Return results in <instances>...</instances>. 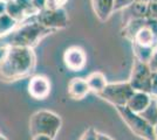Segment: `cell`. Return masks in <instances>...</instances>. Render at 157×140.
Returning a JSON list of instances; mask_svg holds the SVG:
<instances>
[{"label":"cell","instance_id":"5","mask_svg":"<svg viewBox=\"0 0 157 140\" xmlns=\"http://www.w3.org/2000/svg\"><path fill=\"white\" fill-rule=\"evenodd\" d=\"M134 91L135 90L131 88L128 81L116 82V83H107L105 89L101 92H98L96 96L114 107L125 106Z\"/></svg>","mask_w":157,"mask_h":140},{"label":"cell","instance_id":"2","mask_svg":"<svg viewBox=\"0 0 157 140\" xmlns=\"http://www.w3.org/2000/svg\"><path fill=\"white\" fill-rule=\"evenodd\" d=\"M52 33H54L53 31L40 25L32 16L31 20L22 21L10 33L0 36V49L5 50L10 47L34 48L42 39Z\"/></svg>","mask_w":157,"mask_h":140},{"label":"cell","instance_id":"23","mask_svg":"<svg viewBox=\"0 0 157 140\" xmlns=\"http://www.w3.org/2000/svg\"><path fill=\"white\" fill-rule=\"evenodd\" d=\"M96 132L98 131H95L94 127H89V128H87L85 132L82 133V135L80 137L78 140H98V138H96Z\"/></svg>","mask_w":157,"mask_h":140},{"label":"cell","instance_id":"16","mask_svg":"<svg viewBox=\"0 0 157 140\" xmlns=\"http://www.w3.org/2000/svg\"><path fill=\"white\" fill-rule=\"evenodd\" d=\"M5 13L10 15L13 20L18 23H21L26 20V14L22 11V8L14 1V0H5Z\"/></svg>","mask_w":157,"mask_h":140},{"label":"cell","instance_id":"15","mask_svg":"<svg viewBox=\"0 0 157 140\" xmlns=\"http://www.w3.org/2000/svg\"><path fill=\"white\" fill-rule=\"evenodd\" d=\"M123 11L127 12L125 15V20H123V23L131 19H145V14H147V4L141 2V1H135L132 2L130 6L124 8Z\"/></svg>","mask_w":157,"mask_h":140},{"label":"cell","instance_id":"8","mask_svg":"<svg viewBox=\"0 0 157 140\" xmlns=\"http://www.w3.org/2000/svg\"><path fill=\"white\" fill-rule=\"evenodd\" d=\"M63 62L66 67L72 71H81L86 67L87 55L86 52L78 46H72L67 48L63 54Z\"/></svg>","mask_w":157,"mask_h":140},{"label":"cell","instance_id":"13","mask_svg":"<svg viewBox=\"0 0 157 140\" xmlns=\"http://www.w3.org/2000/svg\"><path fill=\"white\" fill-rule=\"evenodd\" d=\"M131 42H136L138 45H143V46H149L152 48H156V41L154 33L150 29V27L147 25V22L144 23L143 27H141L138 29V32L135 34L134 40Z\"/></svg>","mask_w":157,"mask_h":140},{"label":"cell","instance_id":"4","mask_svg":"<svg viewBox=\"0 0 157 140\" xmlns=\"http://www.w3.org/2000/svg\"><path fill=\"white\" fill-rule=\"evenodd\" d=\"M115 109L121 119L124 121L128 128L135 135H137L138 138L143 140H156L152 124L143 114L135 113L127 106H116Z\"/></svg>","mask_w":157,"mask_h":140},{"label":"cell","instance_id":"12","mask_svg":"<svg viewBox=\"0 0 157 140\" xmlns=\"http://www.w3.org/2000/svg\"><path fill=\"white\" fill-rule=\"evenodd\" d=\"M92 7L98 20L105 22L114 13V0H92Z\"/></svg>","mask_w":157,"mask_h":140},{"label":"cell","instance_id":"26","mask_svg":"<svg viewBox=\"0 0 157 140\" xmlns=\"http://www.w3.org/2000/svg\"><path fill=\"white\" fill-rule=\"evenodd\" d=\"M46 1L47 0H32L33 8L35 9L36 13L42 11L44 8H46Z\"/></svg>","mask_w":157,"mask_h":140},{"label":"cell","instance_id":"28","mask_svg":"<svg viewBox=\"0 0 157 140\" xmlns=\"http://www.w3.org/2000/svg\"><path fill=\"white\" fill-rule=\"evenodd\" d=\"M96 138H98V140H114L110 135L105 133H101V132H96Z\"/></svg>","mask_w":157,"mask_h":140},{"label":"cell","instance_id":"7","mask_svg":"<svg viewBox=\"0 0 157 140\" xmlns=\"http://www.w3.org/2000/svg\"><path fill=\"white\" fill-rule=\"evenodd\" d=\"M151 71L148 63L135 60L132 63L131 73L129 76V84L135 91H143L148 92L150 90Z\"/></svg>","mask_w":157,"mask_h":140},{"label":"cell","instance_id":"10","mask_svg":"<svg viewBox=\"0 0 157 140\" xmlns=\"http://www.w3.org/2000/svg\"><path fill=\"white\" fill-rule=\"evenodd\" d=\"M151 104H152V97L150 96V93L143 91H134L125 106L135 113L143 114Z\"/></svg>","mask_w":157,"mask_h":140},{"label":"cell","instance_id":"14","mask_svg":"<svg viewBox=\"0 0 157 140\" xmlns=\"http://www.w3.org/2000/svg\"><path fill=\"white\" fill-rule=\"evenodd\" d=\"M86 81H87V84L89 88V91L94 92L95 95L101 92L108 83L107 78H105V75L101 71H95V73L89 74Z\"/></svg>","mask_w":157,"mask_h":140},{"label":"cell","instance_id":"11","mask_svg":"<svg viewBox=\"0 0 157 140\" xmlns=\"http://www.w3.org/2000/svg\"><path fill=\"white\" fill-rule=\"evenodd\" d=\"M89 91V88L87 84L86 78L82 77H74L71 82L68 83V95L69 97L75 100H81L83 99Z\"/></svg>","mask_w":157,"mask_h":140},{"label":"cell","instance_id":"20","mask_svg":"<svg viewBox=\"0 0 157 140\" xmlns=\"http://www.w3.org/2000/svg\"><path fill=\"white\" fill-rule=\"evenodd\" d=\"M145 19L157 20V0H151L147 4V14Z\"/></svg>","mask_w":157,"mask_h":140},{"label":"cell","instance_id":"32","mask_svg":"<svg viewBox=\"0 0 157 140\" xmlns=\"http://www.w3.org/2000/svg\"><path fill=\"white\" fill-rule=\"evenodd\" d=\"M0 140H8L6 138V137H5V135H2V134H0Z\"/></svg>","mask_w":157,"mask_h":140},{"label":"cell","instance_id":"18","mask_svg":"<svg viewBox=\"0 0 157 140\" xmlns=\"http://www.w3.org/2000/svg\"><path fill=\"white\" fill-rule=\"evenodd\" d=\"M19 23L15 20H13L10 15L6 13L0 14V36L10 33L12 29H14Z\"/></svg>","mask_w":157,"mask_h":140},{"label":"cell","instance_id":"24","mask_svg":"<svg viewBox=\"0 0 157 140\" xmlns=\"http://www.w3.org/2000/svg\"><path fill=\"white\" fill-rule=\"evenodd\" d=\"M68 0H47L46 8H63Z\"/></svg>","mask_w":157,"mask_h":140},{"label":"cell","instance_id":"27","mask_svg":"<svg viewBox=\"0 0 157 140\" xmlns=\"http://www.w3.org/2000/svg\"><path fill=\"white\" fill-rule=\"evenodd\" d=\"M147 25L150 27V29L154 33L155 36V41H156V48H157V20H151V19H145Z\"/></svg>","mask_w":157,"mask_h":140},{"label":"cell","instance_id":"19","mask_svg":"<svg viewBox=\"0 0 157 140\" xmlns=\"http://www.w3.org/2000/svg\"><path fill=\"white\" fill-rule=\"evenodd\" d=\"M14 1L22 8V11L25 12L26 16H34L36 14L35 9L33 8L32 0H14Z\"/></svg>","mask_w":157,"mask_h":140},{"label":"cell","instance_id":"25","mask_svg":"<svg viewBox=\"0 0 157 140\" xmlns=\"http://www.w3.org/2000/svg\"><path fill=\"white\" fill-rule=\"evenodd\" d=\"M148 66L151 71H157V48H155L151 54L150 60L148 61Z\"/></svg>","mask_w":157,"mask_h":140},{"label":"cell","instance_id":"33","mask_svg":"<svg viewBox=\"0 0 157 140\" xmlns=\"http://www.w3.org/2000/svg\"><path fill=\"white\" fill-rule=\"evenodd\" d=\"M137 1H141V2H145V4H148V2L151 1V0H137Z\"/></svg>","mask_w":157,"mask_h":140},{"label":"cell","instance_id":"17","mask_svg":"<svg viewBox=\"0 0 157 140\" xmlns=\"http://www.w3.org/2000/svg\"><path fill=\"white\" fill-rule=\"evenodd\" d=\"M131 48H132V53H134V56H135V60L145 62V63H148V61L150 60L151 54L155 49L152 47L138 45L136 42H131Z\"/></svg>","mask_w":157,"mask_h":140},{"label":"cell","instance_id":"34","mask_svg":"<svg viewBox=\"0 0 157 140\" xmlns=\"http://www.w3.org/2000/svg\"><path fill=\"white\" fill-rule=\"evenodd\" d=\"M155 109H156V111H157V98H156V106H155Z\"/></svg>","mask_w":157,"mask_h":140},{"label":"cell","instance_id":"6","mask_svg":"<svg viewBox=\"0 0 157 140\" xmlns=\"http://www.w3.org/2000/svg\"><path fill=\"white\" fill-rule=\"evenodd\" d=\"M34 19L40 25L53 32L68 27L69 18L65 8H44L34 15Z\"/></svg>","mask_w":157,"mask_h":140},{"label":"cell","instance_id":"30","mask_svg":"<svg viewBox=\"0 0 157 140\" xmlns=\"http://www.w3.org/2000/svg\"><path fill=\"white\" fill-rule=\"evenodd\" d=\"M5 13V0H0V14Z\"/></svg>","mask_w":157,"mask_h":140},{"label":"cell","instance_id":"3","mask_svg":"<svg viewBox=\"0 0 157 140\" xmlns=\"http://www.w3.org/2000/svg\"><path fill=\"white\" fill-rule=\"evenodd\" d=\"M62 126V120L59 114L49 110H40L32 114L29 119V132L33 135H48L55 138Z\"/></svg>","mask_w":157,"mask_h":140},{"label":"cell","instance_id":"22","mask_svg":"<svg viewBox=\"0 0 157 140\" xmlns=\"http://www.w3.org/2000/svg\"><path fill=\"white\" fill-rule=\"evenodd\" d=\"M149 93L152 98H157V71L151 73V81H150V90Z\"/></svg>","mask_w":157,"mask_h":140},{"label":"cell","instance_id":"29","mask_svg":"<svg viewBox=\"0 0 157 140\" xmlns=\"http://www.w3.org/2000/svg\"><path fill=\"white\" fill-rule=\"evenodd\" d=\"M32 140H54V138H51V137H48V135L38 134V135H33Z\"/></svg>","mask_w":157,"mask_h":140},{"label":"cell","instance_id":"1","mask_svg":"<svg viewBox=\"0 0 157 140\" xmlns=\"http://www.w3.org/2000/svg\"><path fill=\"white\" fill-rule=\"evenodd\" d=\"M36 64V56L33 48L10 47L5 49L0 59V80L14 82L33 73Z\"/></svg>","mask_w":157,"mask_h":140},{"label":"cell","instance_id":"9","mask_svg":"<svg viewBox=\"0 0 157 140\" xmlns=\"http://www.w3.org/2000/svg\"><path fill=\"white\" fill-rule=\"evenodd\" d=\"M28 93L34 99H46L51 93V82L46 76H33L28 83Z\"/></svg>","mask_w":157,"mask_h":140},{"label":"cell","instance_id":"35","mask_svg":"<svg viewBox=\"0 0 157 140\" xmlns=\"http://www.w3.org/2000/svg\"><path fill=\"white\" fill-rule=\"evenodd\" d=\"M156 140H157V139H156Z\"/></svg>","mask_w":157,"mask_h":140},{"label":"cell","instance_id":"21","mask_svg":"<svg viewBox=\"0 0 157 140\" xmlns=\"http://www.w3.org/2000/svg\"><path fill=\"white\" fill-rule=\"evenodd\" d=\"M136 0H114V12L123 11L124 8L129 7Z\"/></svg>","mask_w":157,"mask_h":140},{"label":"cell","instance_id":"31","mask_svg":"<svg viewBox=\"0 0 157 140\" xmlns=\"http://www.w3.org/2000/svg\"><path fill=\"white\" fill-rule=\"evenodd\" d=\"M152 127H154V134H155V137H156V139H157V119L155 120V123L152 124Z\"/></svg>","mask_w":157,"mask_h":140}]
</instances>
